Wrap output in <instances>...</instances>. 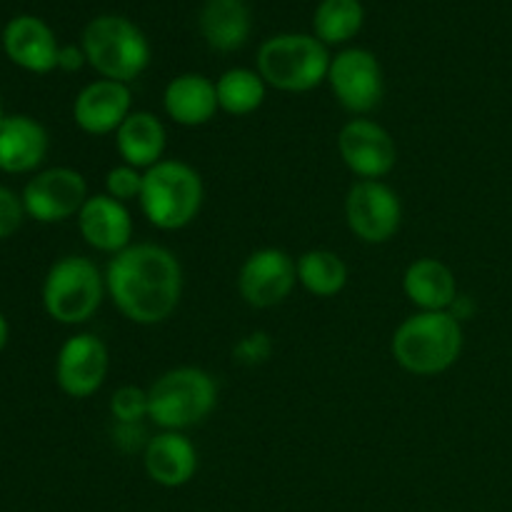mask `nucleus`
<instances>
[{"instance_id": "1", "label": "nucleus", "mask_w": 512, "mask_h": 512, "mask_svg": "<svg viewBox=\"0 0 512 512\" xmlns=\"http://www.w3.org/2000/svg\"><path fill=\"white\" fill-rule=\"evenodd\" d=\"M105 290L130 323L160 325L183 298V265L165 245L133 243L110 258Z\"/></svg>"}, {"instance_id": "2", "label": "nucleus", "mask_w": 512, "mask_h": 512, "mask_svg": "<svg viewBox=\"0 0 512 512\" xmlns=\"http://www.w3.org/2000/svg\"><path fill=\"white\" fill-rule=\"evenodd\" d=\"M463 325L450 310L413 313L390 338L393 360L410 375L433 378L453 368L463 353Z\"/></svg>"}, {"instance_id": "3", "label": "nucleus", "mask_w": 512, "mask_h": 512, "mask_svg": "<svg viewBox=\"0 0 512 512\" xmlns=\"http://www.w3.org/2000/svg\"><path fill=\"white\" fill-rule=\"evenodd\" d=\"M203 200V178L185 160L165 158L145 170L138 205L153 228L165 233L188 228L203 210Z\"/></svg>"}, {"instance_id": "4", "label": "nucleus", "mask_w": 512, "mask_h": 512, "mask_svg": "<svg viewBox=\"0 0 512 512\" xmlns=\"http://www.w3.org/2000/svg\"><path fill=\"white\" fill-rule=\"evenodd\" d=\"M148 420L160 430L185 433L203 423L218 405V383L195 365H180L160 375L148 388Z\"/></svg>"}, {"instance_id": "5", "label": "nucleus", "mask_w": 512, "mask_h": 512, "mask_svg": "<svg viewBox=\"0 0 512 512\" xmlns=\"http://www.w3.org/2000/svg\"><path fill=\"white\" fill-rule=\"evenodd\" d=\"M88 65L105 80L133 83L150 65V43L143 30L123 15H98L83 30Z\"/></svg>"}, {"instance_id": "6", "label": "nucleus", "mask_w": 512, "mask_h": 512, "mask_svg": "<svg viewBox=\"0 0 512 512\" xmlns=\"http://www.w3.org/2000/svg\"><path fill=\"white\" fill-rule=\"evenodd\" d=\"M328 48L315 35L283 33L265 40L258 50V73L270 88L308 93L328 80Z\"/></svg>"}, {"instance_id": "7", "label": "nucleus", "mask_w": 512, "mask_h": 512, "mask_svg": "<svg viewBox=\"0 0 512 512\" xmlns=\"http://www.w3.org/2000/svg\"><path fill=\"white\" fill-rule=\"evenodd\" d=\"M105 295V273L83 255L55 260L43 280V308L60 325L88 323L100 310Z\"/></svg>"}, {"instance_id": "8", "label": "nucleus", "mask_w": 512, "mask_h": 512, "mask_svg": "<svg viewBox=\"0 0 512 512\" xmlns=\"http://www.w3.org/2000/svg\"><path fill=\"white\" fill-rule=\"evenodd\" d=\"M345 220L358 240L383 245L398 235L403 223V203L383 180H358L345 195Z\"/></svg>"}, {"instance_id": "9", "label": "nucleus", "mask_w": 512, "mask_h": 512, "mask_svg": "<svg viewBox=\"0 0 512 512\" xmlns=\"http://www.w3.org/2000/svg\"><path fill=\"white\" fill-rule=\"evenodd\" d=\"M328 85L340 108L355 118H365L383 100V68L370 50L345 48L330 60Z\"/></svg>"}, {"instance_id": "10", "label": "nucleus", "mask_w": 512, "mask_h": 512, "mask_svg": "<svg viewBox=\"0 0 512 512\" xmlns=\"http://www.w3.org/2000/svg\"><path fill=\"white\" fill-rule=\"evenodd\" d=\"M20 198H23L28 218L53 225L78 218L90 193L83 173L60 165V168H48L35 173L23 188Z\"/></svg>"}, {"instance_id": "11", "label": "nucleus", "mask_w": 512, "mask_h": 512, "mask_svg": "<svg viewBox=\"0 0 512 512\" xmlns=\"http://www.w3.org/2000/svg\"><path fill=\"white\" fill-rule=\"evenodd\" d=\"M298 285V265L283 248H258L238 270V293L250 308L268 310L285 303Z\"/></svg>"}, {"instance_id": "12", "label": "nucleus", "mask_w": 512, "mask_h": 512, "mask_svg": "<svg viewBox=\"0 0 512 512\" xmlns=\"http://www.w3.org/2000/svg\"><path fill=\"white\" fill-rule=\"evenodd\" d=\"M338 153L345 168L360 180H383L398 165L393 135L370 118H353L340 128Z\"/></svg>"}, {"instance_id": "13", "label": "nucleus", "mask_w": 512, "mask_h": 512, "mask_svg": "<svg viewBox=\"0 0 512 512\" xmlns=\"http://www.w3.org/2000/svg\"><path fill=\"white\" fill-rule=\"evenodd\" d=\"M110 370L108 345L95 333H78L65 340L55 360V380L68 398H90L103 388Z\"/></svg>"}, {"instance_id": "14", "label": "nucleus", "mask_w": 512, "mask_h": 512, "mask_svg": "<svg viewBox=\"0 0 512 512\" xmlns=\"http://www.w3.org/2000/svg\"><path fill=\"white\" fill-rule=\"evenodd\" d=\"M133 113V95L125 83L98 78L85 85L73 103V120L88 135H115Z\"/></svg>"}, {"instance_id": "15", "label": "nucleus", "mask_w": 512, "mask_h": 512, "mask_svg": "<svg viewBox=\"0 0 512 512\" xmlns=\"http://www.w3.org/2000/svg\"><path fill=\"white\" fill-rule=\"evenodd\" d=\"M78 230L90 248L110 258L133 245V218L128 205L105 193L90 195L85 200L83 210L78 213Z\"/></svg>"}, {"instance_id": "16", "label": "nucleus", "mask_w": 512, "mask_h": 512, "mask_svg": "<svg viewBox=\"0 0 512 512\" xmlns=\"http://www.w3.org/2000/svg\"><path fill=\"white\" fill-rule=\"evenodd\" d=\"M145 473L163 488H183L198 473V450L185 433L160 430L143 450Z\"/></svg>"}, {"instance_id": "17", "label": "nucleus", "mask_w": 512, "mask_h": 512, "mask_svg": "<svg viewBox=\"0 0 512 512\" xmlns=\"http://www.w3.org/2000/svg\"><path fill=\"white\" fill-rule=\"evenodd\" d=\"M3 48L15 65L30 73H50L58 68V40L35 15H18L5 25Z\"/></svg>"}, {"instance_id": "18", "label": "nucleus", "mask_w": 512, "mask_h": 512, "mask_svg": "<svg viewBox=\"0 0 512 512\" xmlns=\"http://www.w3.org/2000/svg\"><path fill=\"white\" fill-rule=\"evenodd\" d=\"M48 148V130L35 118L20 113L0 118V170L3 173H30L43 163Z\"/></svg>"}, {"instance_id": "19", "label": "nucleus", "mask_w": 512, "mask_h": 512, "mask_svg": "<svg viewBox=\"0 0 512 512\" xmlns=\"http://www.w3.org/2000/svg\"><path fill=\"white\" fill-rule=\"evenodd\" d=\"M403 293L420 313H443L460 298L458 278L438 258L413 260L403 273Z\"/></svg>"}, {"instance_id": "20", "label": "nucleus", "mask_w": 512, "mask_h": 512, "mask_svg": "<svg viewBox=\"0 0 512 512\" xmlns=\"http://www.w3.org/2000/svg\"><path fill=\"white\" fill-rule=\"evenodd\" d=\"M163 110L173 123L183 128H200L210 123L220 110L215 83L200 73L178 75L165 85Z\"/></svg>"}, {"instance_id": "21", "label": "nucleus", "mask_w": 512, "mask_h": 512, "mask_svg": "<svg viewBox=\"0 0 512 512\" xmlns=\"http://www.w3.org/2000/svg\"><path fill=\"white\" fill-rule=\"evenodd\" d=\"M115 148L123 163L133 165L138 170H150L165 160L168 148V133H165L163 120L150 110H133L125 118V123L115 130Z\"/></svg>"}, {"instance_id": "22", "label": "nucleus", "mask_w": 512, "mask_h": 512, "mask_svg": "<svg viewBox=\"0 0 512 512\" xmlns=\"http://www.w3.org/2000/svg\"><path fill=\"white\" fill-rule=\"evenodd\" d=\"M198 25L215 53H233L250 38V10L243 0H205Z\"/></svg>"}, {"instance_id": "23", "label": "nucleus", "mask_w": 512, "mask_h": 512, "mask_svg": "<svg viewBox=\"0 0 512 512\" xmlns=\"http://www.w3.org/2000/svg\"><path fill=\"white\" fill-rule=\"evenodd\" d=\"M295 265H298V283L315 298H335L348 285V265L333 250H305Z\"/></svg>"}, {"instance_id": "24", "label": "nucleus", "mask_w": 512, "mask_h": 512, "mask_svg": "<svg viewBox=\"0 0 512 512\" xmlns=\"http://www.w3.org/2000/svg\"><path fill=\"white\" fill-rule=\"evenodd\" d=\"M218 90V105L223 113L243 118V115L255 113L265 103L268 83L260 78L258 70L250 68H230L215 83Z\"/></svg>"}, {"instance_id": "25", "label": "nucleus", "mask_w": 512, "mask_h": 512, "mask_svg": "<svg viewBox=\"0 0 512 512\" xmlns=\"http://www.w3.org/2000/svg\"><path fill=\"white\" fill-rule=\"evenodd\" d=\"M360 0H323L313 15L315 38L323 45H340L353 40L363 28Z\"/></svg>"}, {"instance_id": "26", "label": "nucleus", "mask_w": 512, "mask_h": 512, "mask_svg": "<svg viewBox=\"0 0 512 512\" xmlns=\"http://www.w3.org/2000/svg\"><path fill=\"white\" fill-rule=\"evenodd\" d=\"M108 410L113 423H143L150 413L148 390L138 385H123L110 395Z\"/></svg>"}, {"instance_id": "27", "label": "nucleus", "mask_w": 512, "mask_h": 512, "mask_svg": "<svg viewBox=\"0 0 512 512\" xmlns=\"http://www.w3.org/2000/svg\"><path fill=\"white\" fill-rule=\"evenodd\" d=\"M143 178V170L133 168V165H115V168H110L108 175H105V195H110V198L118 200V203L123 205L140 200V193H143Z\"/></svg>"}, {"instance_id": "28", "label": "nucleus", "mask_w": 512, "mask_h": 512, "mask_svg": "<svg viewBox=\"0 0 512 512\" xmlns=\"http://www.w3.org/2000/svg\"><path fill=\"white\" fill-rule=\"evenodd\" d=\"M270 355H273V340H270V335L265 330H253V333L243 335L233 348L235 363L248 365V368L263 365Z\"/></svg>"}, {"instance_id": "29", "label": "nucleus", "mask_w": 512, "mask_h": 512, "mask_svg": "<svg viewBox=\"0 0 512 512\" xmlns=\"http://www.w3.org/2000/svg\"><path fill=\"white\" fill-rule=\"evenodd\" d=\"M25 215L28 213H25L23 198H18L13 190L0 185V240H5V238H10V235L18 233L20 225H23V220H25Z\"/></svg>"}, {"instance_id": "30", "label": "nucleus", "mask_w": 512, "mask_h": 512, "mask_svg": "<svg viewBox=\"0 0 512 512\" xmlns=\"http://www.w3.org/2000/svg\"><path fill=\"white\" fill-rule=\"evenodd\" d=\"M110 438H113L115 448L123 450V453H138V450L143 453L150 435L145 433L143 423H113Z\"/></svg>"}, {"instance_id": "31", "label": "nucleus", "mask_w": 512, "mask_h": 512, "mask_svg": "<svg viewBox=\"0 0 512 512\" xmlns=\"http://www.w3.org/2000/svg\"><path fill=\"white\" fill-rule=\"evenodd\" d=\"M88 63V58H85L83 48H78V45H63L58 53V68L65 70V73H75V70H80L83 65Z\"/></svg>"}, {"instance_id": "32", "label": "nucleus", "mask_w": 512, "mask_h": 512, "mask_svg": "<svg viewBox=\"0 0 512 512\" xmlns=\"http://www.w3.org/2000/svg\"><path fill=\"white\" fill-rule=\"evenodd\" d=\"M8 338H10L8 320H5V315L0 313V353H3V350H5V345H8Z\"/></svg>"}, {"instance_id": "33", "label": "nucleus", "mask_w": 512, "mask_h": 512, "mask_svg": "<svg viewBox=\"0 0 512 512\" xmlns=\"http://www.w3.org/2000/svg\"><path fill=\"white\" fill-rule=\"evenodd\" d=\"M0 118H5V113H3V108H0Z\"/></svg>"}]
</instances>
